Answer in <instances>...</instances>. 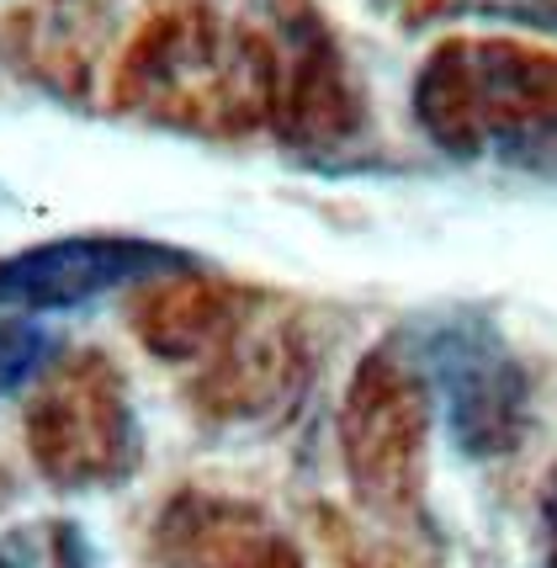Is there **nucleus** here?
Returning a JSON list of instances; mask_svg holds the SVG:
<instances>
[{
    "label": "nucleus",
    "mask_w": 557,
    "mask_h": 568,
    "mask_svg": "<svg viewBox=\"0 0 557 568\" xmlns=\"http://www.w3.org/2000/svg\"><path fill=\"white\" fill-rule=\"evenodd\" d=\"M414 118L452 160H553V53L509 38H446L414 80Z\"/></svg>",
    "instance_id": "nucleus-1"
},
{
    "label": "nucleus",
    "mask_w": 557,
    "mask_h": 568,
    "mask_svg": "<svg viewBox=\"0 0 557 568\" xmlns=\"http://www.w3.org/2000/svg\"><path fill=\"white\" fill-rule=\"evenodd\" d=\"M118 106L192 133H250L271 118V49L181 6L128 49Z\"/></svg>",
    "instance_id": "nucleus-2"
},
{
    "label": "nucleus",
    "mask_w": 557,
    "mask_h": 568,
    "mask_svg": "<svg viewBox=\"0 0 557 568\" xmlns=\"http://www.w3.org/2000/svg\"><path fill=\"white\" fill-rule=\"evenodd\" d=\"M431 425H436V398L419 362H409L398 346L366 351L340 409L345 473L366 510L388 520L419 510L431 478Z\"/></svg>",
    "instance_id": "nucleus-3"
},
{
    "label": "nucleus",
    "mask_w": 557,
    "mask_h": 568,
    "mask_svg": "<svg viewBox=\"0 0 557 568\" xmlns=\"http://www.w3.org/2000/svg\"><path fill=\"white\" fill-rule=\"evenodd\" d=\"M27 452L53 489H112L144 457V430L122 372L101 351H74L49 367L27 409Z\"/></svg>",
    "instance_id": "nucleus-4"
},
{
    "label": "nucleus",
    "mask_w": 557,
    "mask_h": 568,
    "mask_svg": "<svg viewBox=\"0 0 557 568\" xmlns=\"http://www.w3.org/2000/svg\"><path fill=\"white\" fill-rule=\"evenodd\" d=\"M271 49V118L282 144L330 160L351 149L366 128V97L340 38L314 6L287 0L276 11V43Z\"/></svg>",
    "instance_id": "nucleus-5"
},
{
    "label": "nucleus",
    "mask_w": 557,
    "mask_h": 568,
    "mask_svg": "<svg viewBox=\"0 0 557 568\" xmlns=\"http://www.w3.org/2000/svg\"><path fill=\"white\" fill-rule=\"evenodd\" d=\"M419 372L457 452L505 457L531 436V372L505 346L499 329L478 320L446 324L431 335Z\"/></svg>",
    "instance_id": "nucleus-6"
},
{
    "label": "nucleus",
    "mask_w": 557,
    "mask_h": 568,
    "mask_svg": "<svg viewBox=\"0 0 557 568\" xmlns=\"http://www.w3.org/2000/svg\"><path fill=\"white\" fill-rule=\"evenodd\" d=\"M196 266L186 250L128 234H64L0 261V308L11 314H64L118 287H144L154 276Z\"/></svg>",
    "instance_id": "nucleus-7"
},
{
    "label": "nucleus",
    "mask_w": 557,
    "mask_h": 568,
    "mask_svg": "<svg viewBox=\"0 0 557 568\" xmlns=\"http://www.w3.org/2000/svg\"><path fill=\"white\" fill-rule=\"evenodd\" d=\"M308 356L297 341V324L271 314V297L244 293L240 314L229 320L213 346L192 362L196 398L219 420H271L292 409V398L308 377Z\"/></svg>",
    "instance_id": "nucleus-8"
},
{
    "label": "nucleus",
    "mask_w": 557,
    "mask_h": 568,
    "mask_svg": "<svg viewBox=\"0 0 557 568\" xmlns=\"http://www.w3.org/2000/svg\"><path fill=\"white\" fill-rule=\"evenodd\" d=\"M149 552L160 568H308L287 531L244 495L181 489L154 516Z\"/></svg>",
    "instance_id": "nucleus-9"
},
{
    "label": "nucleus",
    "mask_w": 557,
    "mask_h": 568,
    "mask_svg": "<svg viewBox=\"0 0 557 568\" xmlns=\"http://www.w3.org/2000/svg\"><path fill=\"white\" fill-rule=\"evenodd\" d=\"M53 341L32 314H0V398L27 388L38 372L49 367Z\"/></svg>",
    "instance_id": "nucleus-10"
},
{
    "label": "nucleus",
    "mask_w": 557,
    "mask_h": 568,
    "mask_svg": "<svg viewBox=\"0 0 557 568\" xmlns=\"http://www.w3.org/2000/svg\"><path fill=\"white\" fill-rule=\"evenodd\" d=\"M356 568H419L414 558H404V552H362L356 558Z\"/></svg>",
    "instance_id": "nucleus-11"
},
{
    "label": "nucleus",
    "mask_w": 557,
    "mask_h": 568,
    "mask_svg": "<svg viewBox=\"0 0 557 568\" xmlns=\"http://www.w3.org/2000/svg\"><path fill=\"white\" fill-rule=\"evenodd\" d=\"M0 568H27L22 552H11V547H0Z\"/></svg>",
    "instance_id": "nucleus-12"
}]
</instances>
